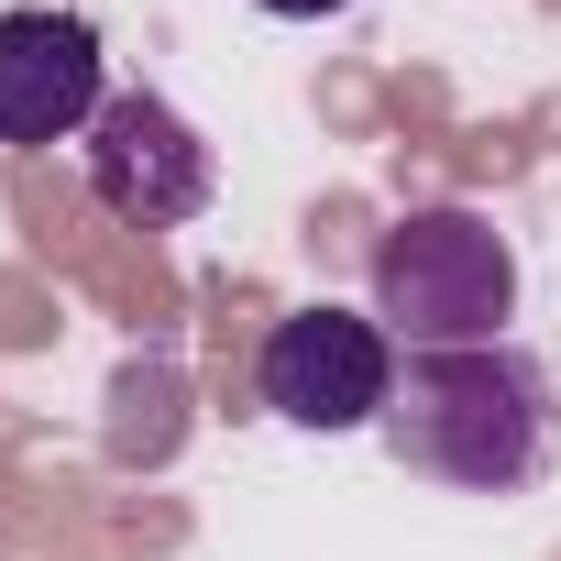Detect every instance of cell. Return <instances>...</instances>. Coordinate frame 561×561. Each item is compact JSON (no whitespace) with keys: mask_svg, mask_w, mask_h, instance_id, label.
<instances>
[{"mask_svg":"<svg viewBox=\"0 0 561 561\" xmlns=\"http://www.w3.org/2000/svg\"><path fill=\"white\" fill-rule=\"evenodd\" d=\"M111 111L100 23L78 12H0V144H89Z\"/></svg>","mask_w":561,"mask_h":561,"instance_id":"5b68a950","label":"cell"},{"mask_svg":"<svg viewBox=\"0 0 561 561\" xmlns=\"http://www.w3.org/2000/svg\"><path fill=\"white\" fill-rule=\"evenodd\" d=\"M78 154H89V198H100L111 220H133V231H176V220H198L209 187H220V154H209L198 122L165 111L154 89H111V111L89 122Z\"/></svg>","mask_w":561,"mask_h":561,"instance_id":"277c9868","label":"cell"},{"mask_svg":"<svg viewBox=\"0 0 561 561\" xmlns=\"http://www.w3.org/2000/svg\"><path fill=\"white\" fill-rule=\"evenodd\" d=\"M386 451L451 495H517L550 462V375L517 342L408 353L386 397Z\"/></svg>","mask_w":561,"mask_h":561,"instance_id":"6da1fadb","label":"cell"},{"mask_svg":"<svg viewBox=\"0 0 561 561\" xmlns=\"http://www.w3.org/2000/svg\"><path fill=\"white\" fill-rule=\"evenodd\" d=\"M253 386H264V408L287 419V430H320V440H342V430H386V397H397V342H386V320L375 309H287L264 331V364H253Z\"/></svg>","mask_w":561,"mask_h":561,"instance_id":"3957f363","label":"cell"},{"mask_svg":"<svg viewBox=\"0 0 561 561\" xmlns=\"http://www.w3.org/2000/svg\"><path fill=\"white\" fill-rule=\"evenodd\" d=\"M253 12H275V23H331V12H353V0H253Z\"/></svg>","mask_w":561,"mask_h":561,"instance_id":"8992f818","label":"cell"},{"mask_svg":"<svg viewBox=\"0 0 561 561\" xmlns=\"http://www.w3.org/2000/svg\"><path fill=\"white\" fill-rule=\"evenodd\" d=\"M364 287H375V320L397 353H473V342H506V320H517V242L484 209L430 198L397 231H375Z\"/></svg>","mask_w":561,"mask_h":561,"instance_id":"7a4b0ae2","label":"cell"}]
</instances>
